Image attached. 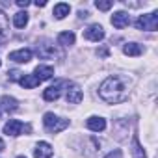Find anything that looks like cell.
<instances>
[{
  "instance_id": "obj_5",
  "label": "cell",
  "mask_w": 158,
  "mask_h": 158,
  "mask_svg": "<svg viewBox=\"0 0 158 158\" xmlns=\"http://www.w3.org/2000/svg\"><path fill=\"white\" fill-rule=\"evenodd\" d=\"M84 37H86V39H89V41L99 43V41H102V39H104V28H102L101 24H91L89 28H86Z\"/></svg>"
},
{
  "instance_id": "obj_24",
  "label": "cell",
  "mask_w": 158,
  "mask_h": 158,
  "mask_svg": "<svg viewBox=\"0 0 158 158\" xmlns=\"http://www.w3.org/2000/svg\"><path fill=\"white\" fill-rule=\"evenodd\" d=\"M104 158H123V152L119 151V149H115V151H112V152H108Z\"/></svg>"
},
{
  "instance_id": "obj_4",
  "label": "cell",
  "mask_w": 158,
  "mask_h": 158,
  "mask_svg": "<svg viewBox=\"0 0 158 158\" xmlns=\"http://www.w3.org/2000/svg\"><path fill=\"white\" fill-rule=\"evenodd\" d=\"M30 130H32L30 125H24V123H21L17 119H10L4 125V134H8V136H19L23 132H30Z\"/></svg>"
},
{
  "instance_id": "obj_19",
  "label": "cell",
  "mask_w": 158,
  "mask_h": 158,
  "mask_svg": "<svg viewBox=\"0 0 158 158\" xmlns=\"http://www.w3.org/2000/svg\"><path fill=\"white\" fill-rule=\"evenodd\" d=\"M13 24H15L17 28H24V26L28 24V13H26V11L15 13V15H13Z\"/></svg>"
},
{
  "instance_id": "obj_23",
  "label": "cell",
  "mask_w": 158,
  "mask_h": 158,
  "mask_svg": "<svg viewBox=\"0 0 158 158\" xmlns=\"http://www.w3.org/2000/svg\"><path fill=\"white\" fill-rule=\"evenodd\" d=\"M8 78H10L11 82H13V80H21V78H23V73H21V71H17V69H13V71H10V73H8Z\"/></svg>"
},
{
  "instance_id": "obj_7",
  "label": "cell",
  "mask_w": 158,
  "mask_h": 158,
  "mask_svg": "<svg viewBox=\"0 0 158 158\" xmlns=\"http://www.w3.org/2000/svg\"><path fill=\"white\" fill-rule=\"evenodd\" d=\"M34 76L37 78L39 82L48 80V78H52V76H54V67H50V65H37V67H35V71H34Z\"/></svg>"
},
{
  "instance_id": "obj_29",
  "label": "cell",
  "mask_w": 158,
  "mask_h": 158,
  "mask_svg": "<svg viewBox=\"0 0 158 158\" xmlns=\"http://www.w3.org/2000/svg\"><path fill=\"white\" fill-rule=\"evenodd\" d=\"M17 158H26V156H17Z\"/></svg>"
},
{
  "instance_id": "obj_26",
  "label": "cell",
  "mask_w": 158,
  "mask_h": 158,
  "mask_svg": "<svg viewBox=\"0 0 158 158\" xmlns=\"http://www.w3.org/2000/svg\"><path fill=\"white\" fill-rule=\"evenodd\" d=\"M45 4H47V2H45V0H37V2H35V6H37V8H43Z\"/></svg>"
},
{
  "instance_id": "obj_12",
  "label": "cell",
  "mask_w": 158,
  "mask_h": 158,
  "mask_svg": "<svg viewBox=\"0 0 158 158\" xmlns=\"http://www.w3.org/2000/svg\"><path fill=\"white\" fill-rule=\"evenodd\" d=\"M86 127H88L89 130H93V132H102V130L106 128V119L97 117V115H91V117L86 121Z\"/></svg>"
},
{
  "instance_id": "obj_16",
  "label": "cell",
  "mask_w": 158,
  "mask_h": 158,
  "mask_svg": "<svg viewBox=\"0 0 158 158\" xmlns=\"http://www.w3.org/2000/svg\"><path fill=\"white\" fill-rule=\"evenodd\" d=\"M69 11H71V6L65 4V2H60V4L54 6V17L56 19H65L69 15Z\"/></svg>"
},
{
  "instance_id": "obj_1",
  "label": "cell",
  "mask_w": 158,
  "mask_h": 158,
  "mask_svg": "<svg viewBox=\"0 0 158 158\" xmlns=\"http://www.w3.org/2000/svg\"><path fill=\"white\" fill-rule=\"evenodd\" d=\"M128 88H130V82L125 76L114 74V76H108L101 84L99 95L102 101H106L110 104H117V102H125L128 99Z\"/></svg>"
},
{
  "instance_id": "obj_15",
  "label": "cell",
  "mask_w": 158,
  "mask_h": 158,
  "mask_svg": "<svg viewBox=\"0 0 158 158\" xmlns=\"http://www.w3.org/2000/svg\"><path fill=\"white\" fill-rule=\"evenodd\" d=\"M19 82H21V86H23L24 89H34L35 86H39V84H41V82L37 80V78L34 76V74H24Z\"/></svg>"
},
{
  "instance_id": "obj_28",
  "label": "cell",
  "mask_w": 158,
  "mask_h": 158,
  "mask_svg": "<svg viewBox=\"0 0 158 158\" xmlns=\"http://www.w3.org/2000/svg\"><path fill=\"white\" fill-rule=\"evenodd\" d=\"M0 151H4V141H2V138H0Z\"/></svg>"
},
{
  "instance_id": "obj_27",
  "label": "cell",
  "mask_w": 158,
  "mask_h": 158,
  "mask_svg": "<svg viewBox=\"0 0 158 158\" xmlns=\"http://www.w3.org/2000/svg\"><path fill=\"white\" fill-rule=\"evenodd\" d=\"M88 15H89V13H88V11H86V10H84V11H80V17H82V19H86V17H88Z\"/></svg>"
},
{
  "instance_id": "obj_14",
  "label": "cell",
  "mask_w": 158,
  "mask_h": 158,
  "mask_svg": "<svg viewBox=\"0 0 158 158\" xmlns=\"http://www.w3.org/2000/svg\"><path fill=\"white\" fill-rule=\"evenodd\" d=\"M37 54H39L41 58H52V56L56 54V50H54V45H50V43L43 41L41 45H37Z\"/></svg>"
},
{
  "instance_id": "obj_6",
  "label": "cell",
  "mask_w": 158,
  "mask_h": 158,
  "mask_svg": "<svg viewBox=\"0 0 158 158\" xmlns=\"http://www.w3.org/2000/svg\"><path fill=\"white\" fill-rule=\"evenodd\" d=\"M34 52L30 48H21V50H15V52H10V60L11 61H17V63H28L32 60Z\"/></svg>"
},
{
  "instance_id": "obj_11",
  "label": "cell",
  "mask_w": 158,
  "mask_h": 158,
  "mask_svg": "<svg viewBox=\"0 0 158 158\" xmlns=\"http://www.w3.org/2000/svg\"><path fill=\"white\" fill-rule=\"evenodd\" d=\"M61 86H63V82H56L54 86L47 88L45 93H43V99L45 101H58L60 95H61Z\"/></svg>"
},
{
  "instance_id": "obj_20",
  "label": "cell",
  "mask_w": 158,
  "mask_h": 158,
  "mask_svg": "<svg viewBox=\"0 0 158 158\" xmlns=\"http://www.w3.org/2000/svg\"><path fill=\"white\" fill-rule=\"evenodd\" d=\"M132 154H134V158H147V156H145V151H143V147L139 145V139H138V136H134V138H132Z\"/></svg>"
},
{
  "instance_id": "obj_22",
  "label": "cell",
  "mask_w": 158,
  "mask_h": 158,
  "mask_svg": "<svg viewBox=\"0 0 158 158\" xmlns=\"http://www.w3.org/2000/svg\"><path fill=\"white\" fill-rule=\"evenodd\" d=\"M95 6H97V10H102V11H106V10H110V8L114 6V2H112V0H97V2H95Z\"/></svg>"
},
{
  "instance_id": "obj_21",
  "label": "cell",
  "mask_w": 158,
  "mask_h": 158,
  "mask_svg": "<svg viewBox=\"0 0 158 158\" xmlns=\"http://www.w3.org/2000/svg\"><path fill=\"white\" fill-rule=\"evenodd\" d=\"M6 37H8V17L0 10V41H4Z\"/></svg>"
},
{
  "instance_id": "obj_8",
  "label": "cell",
  "mask_w": 158,
  "mask_h": 158,
  "mask_svg": "<svg viewBox=\"0 0 158 158\" xmlns=\"http://www.w3.org/2000/svg\"><path fill=\"white\" fill-rule=\"evenodd\" d=\"M17 108H19L17 99H13V97H10V95H4L2 99H0V112L10 114V112H15Z\"/></svg>"
},
{
  "instance_id": "obj_3",
  "label": "cell",
  "mask_w": 158,
  "mask_h": 158,
  "mask_svg": "<svg viewBox=\"0 0 158 158\" xmlns=\"http://www.w3.org/2000/svg\"><path fill=\"white\" fill-rule=\"evenodd\" d=\"M136 28L138 30H147V32H154L158 28V11L147 13V15H139L136 21Z\"/></svg>"
},
{
  "instance_id": "obj_9",
  "label": "cell",
  "mask_w": 158,
  "mask_h": 158,
  "mask_svg": "<svg viewBox=\"0 0 158 158\" xmlns=\"http://www.w3.org/2000/svg\"><path fill=\"white\" fill-rule=\"evenodd\" d=\"M128 23H130V15L127 11H115L112 15V24L115 28H119V30L125 28V26H128Z\"/></svg>"
},
{
  "instance_id": "obj_10",
  "label": "cell",
  "mask_w": 158,
  "mask_h": 158,
  "mask_svg": "<svg viewBox=\"0 0 158 158\" xmlns=\"http://www.w3.org/2000/svg\"><path fill=\"white\" fill-rule=\"evenodd\" d=\"M34 156L35 158H50L52 156V145L47 141H39L34 149Z\"/></svg>"
},
{
  "instance_id": "obj_13",
  "label": "cell",
  "mask_w": 158,
  "mask_h": 158,
  "mask_svg": "<svg viewBox=\"0 0 158 158\" xmlns=\"http://www.w3.org/2000/svg\"><path fill=\"white\" fill-rule=\"evenodd\" d=\"M82 89L78 88V86H71L67 89V102L69 104H80L82 102Z\"/></svg>"
},
{
  "instance_id": "obj_2",
  "label": "cell",
  "mask_w": 158,
  "mask_h": 158,
  "mask_svg": "<svg viewBox=\"0 0 158 158\" xmlns=\"http://www.w3.org/2000/svg\"><path fill=\"white\" fill-rule=\"evenodd\" d=\"M43 125H45V128H47L48 132L58 134V132H61L63 128L69 127V121H67V119H61V117H58V115H54L52 112H47V114L43 115Z\"/></svg>"
},
{
  "instance_id": "obj_18",
  "label": "cell",
  "mask_w": 158,
  "mask_h": 158,
  "mask_svg": "<svg viewBox=\"0 0 158 158\" xmlns=\"http://www.w3.org/2000/svg\"><path fill=\"white\" fill-rule=\"evenodd\" d=\"M58 43L61 47H69V45H74V34L73 32H61L58 35Z\"/></svg>"
},
{
  "instance_id": "obj_17",
  "label": "cell",
  "mask_w": 158,
  "mask_h": 158,
  "mask_svg": "<svg viewBox=\"0 0 158 158\" xmlns=\"http://www.w3.org/2000/svg\"><path fill=\"white\" fill-rule=\"evenodd\" d=\"M123 52H125L127 56H139V54L143 52V47H141L139 43H127V45L123 47Z\"/></svg>"
},
{
  "instance_id": "obj_25",
  "label": "cell",
  "mask_w": 158,
  "mask_h": 158,
  "mask_svg": "<svg viewBox=\"0 0 158 158\" xmlns=\"http://www.w3.org/2000/svg\"><path fill=\"white\" fill-rule=\"evenodd\" d=\"M17 6L19 8H28L30 6V0H17Z\"/></svg>"
}]
</instances>
